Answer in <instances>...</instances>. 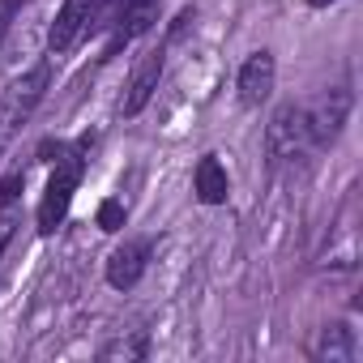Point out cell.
Here are the masks:
<instances>
[{"label": "cell", "instance_id": "15", "mask_svg": "<svg viewBox=\"0 0 363 363\" xmlns=\"http://www.w3.org/2000/svg\"><path fill=\"white\" fill-rule=\"evenodd\" d=\"M9 22H13V0L0 9V43H5V35H9Z\"/></svg>", "mask_w": 363, "mask_h": 363}, {"label": "cell", "instance_id": "14", "mask_svg": "<svg viewBox=\"0 0 363 363\" xmlns=\"http://www.w3.org/2000/svg\"><path fill=\"white\" fill-rule=\"evenodd\" d=\"M94 223H99V231H107V235L124 231V223H128V210H124V201H120V197H107V201H99V214H94Z\"/></svg>", "mask_w": 363, "mask_h": 363}, {"label": "cell", "instance_id": "13", "mask_svg": "<svg viewBox=\"0 0 363 363\" xmlns=\"http://www.w3.org/2000/svg\"><path fill=\"white\" fill-rule=\"evenodd\" d=\"M145 350H150V337H145V333L137 329L133 337H120V342H107V346H103L99 354H103V359H145Z\"/></svg>", "mask_w": 363, "mask_h": 363}, {"label": "cell", "instance_id": "1", "mask_svg": "<svg viewBox=\"0 0 363 363\" xmlns=\"http://www.w3.org/2000/svg\"><path fill=\"white\" fill-rule=\"evenodd\" d=\"M48 86H52V60L43 56V60H35L22 77H13L9 82V90H5V99H0V145H5L30 116H35V107L43 103V94H48Z\"/></svg>", "mask_w": 363, "mask_h": 363}, {"label": "cell", "instance_id": "7", "mask_svg": "<svg viewBox=\"0 0 363 363\" xmlns=\"http://www.w3.org/2000/svg\"><path fill=\"white\" fill-rule=\"evenodd\" d=\"M274 82H278V60L274 52H252L244 65H240V77H235V90H240V103L244 107H261L269 94H274Z\"/></svg>", "mask_w": 363, "mask_h": 363}, {"label": "cell", "instance_id": "12", "mask_svg": "<svg viewBox=\"0 0 363 363\" xmlns=\"http://www.w3.org/2000/svg\"><path fill=\"white\" fill-rule=\"evenodd\" d=\"M22 189H26V175L13 171L0 179V252H5L22 227Z\"/></svg>", "mask_w": 363, "mask_h": 363}, {"label": "cell", "instance_id": "8", "mask_svg": "<svg viewBox=\"0 0 363 363\" xmlns=\"http://www.w3.org/2000/svg\"><path fill=\"white\" fill-rule=\"evenodd\" d=\"M150 269V240H124L107 257V286L111 291H133Z\"/></svg>", "mask_w": 363, "mask_h": 363}, {"label": "cell", "instance_id": "5", "mask_svg": "<svg viewBox=\"0 0 363 363\" xmlns=\"http://www.w3.org/2000/svg\"><path fill=\"white\" fill-rule=\"evenodd\" d=\"M303 107H308V137H312V150H325V145H333V141L342 137V128H346V120H350V107H354V94H350L346 86H337V90H329V94L303 103Z\"/></svg>", "mask_w": 363, "mask_h": 363}, {"label": "cell", "instance_id": "4", "mask_svg": "<svg viewBox=\"0 0 363 363\" xmlns=\"http://www.w3.org/2000/svg\"><path fill=\"white\" fill-rule=\"evenodd\" d=\"M103 9H107V0H65L60 13H56V22H52V30H48V52L52 56L73 52L86 35L99 30Z\"/></svg>", "mask_w": 363, "mask_h": 363}, {"label": "cell", "instance_id": "9", "mask_svg": "<svg viewBox=\"0 0 363 363\" xmlns=\"http://www.w3.org/2000/svg\"><path fill=\"white\" fill-rule=\"evenodd\" d=\"M193 193H197L201 206H227V197H231V175H227V167L218 162V154H201V158H197Z\"/></svg>", "mask_w": 363, "mask_h": 363}, {"label": "cell", "instance_id": "3", "mask_svg": "<svg viewBox=\"0 0 363 363\" xmlns=\"http://www.w3.org/2000/svg\"><path fill=\"white\" fill-rule=\"evenodd\" d=\"M265 150L274 162H295L312 150V137H308V107L303 103H282L274 116H269V128H265Z\"/></svg>", "mask_w": 363, "mask_h": 363}, {"label": "cell", "instance_id": "11", "mask_svg": "<svg viewBox=\"0 0 363 363\" xmlns=\"http://www.w3.org/2000/svg\"><path fill=\"white\" fill-rule=\"evenodd\" d=\"M354 354H359V337H354V329L346 320L325 325L320 337H316V346H312V359L316 363H350Z\"/></svg>", "mask_w": 363, "mask_h": 363}, {"label": "cell", "instance_id": "16", "mask_svg": "<svg viewBox=\"0 0 363 363\" xmlns=\"http://www.w3.org/2000/svg\"><path fill=\"white\" fill-rule=\"evenodd\" d=\"M312 9H329V5H337V0H308Z\"/></svg>", "mask_w": 363, "mask_h": 363}, {"label": "cell", "instance_id": "10", "mask_svg": "<svg viewBox=\"0 0 363 363\" xmlns=\"http://www.w3.org/2000/svg\"><path fill=\"white\" fill-rule=\"evenodd\" d=\"M158 9H162V0H124V5H120V18H116V35H111V52H116L120 43L141 39V35L158 22Z\"/></svg>", "mask_w": 363, "mask_h": 363}, {"label": "cell", "instance_id": "2", "mask_svg": "<svg viewBox=\"0 0 363 363\" xmlns=\"http://www.w3.org/2000/svg\"><path fill=\"white\" fill-rule=\"evenodd\" d=\"M82 171H86V141L77 150H69L65 158H56V171H52L48 189H43V201H39V235H52L69 218L73 193L82 184Z\"/></svg>", "mask_w": 363, "mask_h": 363}, {"label": "cell", "instance_id": "6", "mask_svg": "<svg viewBox=\"0 0 363 363\" xmlns=\"http://www.w3.org/2000/svg\"><path fill=\"white\" fill-rule=\"evenodd\" d=\"M162 65H167V48H145L128 73V86H124V99H120V116H141L162 82Z\"/></svg>", "mask_w": 363, "mask_h": 363}]
</instances>
